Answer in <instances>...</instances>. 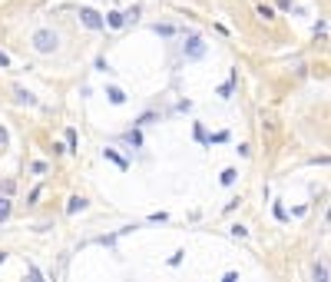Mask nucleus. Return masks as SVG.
<instances>
[{
	"instance_id": "nucleus-11",
	"label": "nucleus",
	"mask_w": 331,
	"mask_h": 282,
	"mask_svg": "<svg viewBox=\"0 0 331 282\" xmlns=\"http://www.w3.org/2000/svg\"><path fill=\"white\" fill-rule=\"evenodd\" d=\"M66 146H70V150H76V129H66Z\"/></svg>"
},
{
	"instance_id": "nucleus-3",
	"label": "nucleus",
	"mask_w": 331,
	"mask_h": 282,
	"mask_svg": "<svg viewBox=\"0 0 331 282\" xmlns=\"http://www.w3.org/2000/svg\"><path fill=\"white\" fill-rule=\"evenodd\" d=\"M202 53H205L202 40H199V37H189V43H186V56H202Z\"/></svg>"
},
{
	"instance_id": "nucleus-9",
	"label": "nucleus",
	"mask_w": 331,
	"mask_h": 282,
	"mask_svg": "<svg viewBox=\"0 0 331 282\" xmlns=\"http://www.w3.org/2000/svg\"><path fill=\"white\" fill-rule=\"evenodd\" d=\"M106 156H110V160H113V163H116V166H119V169H126V160H123V156H116V153H113V150H106Z\"/></svg>"
},
{
	"instance_id": "nucleus-18",
	"label": "nucleus",
	"mask_w": 331,
	"mask_h": 282,
	"mask_svg": "<svg viewBox=\"0 0 331 282\" xmlns=\"http://www.w3.org/2000/svg\"><path fill=\"white\" fill-rule=\"evenodd\" d=\"M0 262H4V252H0Z\"/></svg>"
},
{
	"instance_id": "nucleus-13",
	"label": "nucleus",
	"mask_w": 331,
	"mask_h": 282,
	"mask_svg": "<svg viewBox=\"0 0 331 282\" xmlns=\"http://www.w3.org/2000/svg\"><path fill=\"white\" fill-rule=\"evenodd\" d=\"M30 279H33V282H43V275H40V269L33 266V262H30Z\"/></svg>"
},
{
	"instance_id": "nucleus-10",
	"label": "nucleus",
	"mask_w": 331,
	"mask_h": 282,
	"mask_svg": "<svg viewBox=\"0 0 331 282\" xmlns=\"http://www.w3.org/2000/svg\"><path fill=\"white\" fill-rule=\"evenodd\" d=\"M222 183H225V186L235 183V169H225V173H222Z\"/></svg>"
},
{
	"instance_id": "nucleus-1",
	"label": "nucleus",
	"mask_w": 331,
	"mask_h": 282,
	"mask_svg": "<svg viewBox=\"0 0 331 282\" xmlns=\"http://www.w3.org/2000/svg\"><path fill=\"white\" fill-rule=\"evenodd\" d=\"M56 43H60V40H56V33H53V30H47V27L33 33V47H37L40 53H53Z\"/></svg>"
},
{
	"instance_id": "nucleus-14",
	"label": "nucleus",
	"mask_w": 331,
	"mask_h": 282,
	"mask_svg": "<svg viewBox=\"0 0 331 282\" xmlns=\"http://www.w3.org/2000/svg\"><path fill=\"white\" fill-rule=\"evenodd\" d=\"M123 17H126V24H129V20H136V17H139V7H133V10H126V14H123Z\"/></svg>"
},
{
	"instance_id": "nucleus-2",
	"label": "nucleus",
	"mask_w": 331,
	"mask_h": 282,
	"mask_svg": "<svg viewBox=\"0 0 331 282\" xmlns=\"http://www.w3.org/2000/svg\"><path fill=\"white\" fill-rule=\"evenodd\" d=\"M79 20H83V27H90V30H103V27H106V24H103V17L96 14V10H90V7L79 10Z\"/></svg>"
},
{
	"instance_id": "nucleus-7",
	"label": "nucleus",
	"mask_w": 331,
	"mask_h": 282,
	"mask_svg": "<svg viewBox=\"0 0 331 282\" xmlns=\"http://www.w3.org/2000/svg\"><path fill=\"white\" fill-rule=\"evenodd\" d=\"M110 100H113V103H123V100H126V93H123L119 87H110Z\"/></svg>"
},
{
	"instance_id": "nucleus-12",
	"label": "nucleus",
	"mask_w": 331,
	"mask_h": 282,
	"mask_svg": "<svg viewBox=\"0 0 331 282\" xmlns=\"http://www.w3.org/2000/svg\"><path fill=\"white\" fill-rule=\"evenodd\" d=\"M156 33H162V37H169V33H173V27H169V24H156Z\"/></svg>"
},
{
	"instance_id": "nucleus-4",
	"label": "nucleus",
	"mask_w": 331,
	"mask_h": 282,
	"mask_svg": "<svg viewBox=\"0 0 331 282\" xmlns=\"http://www.w3.org/2000/svg\"><path fill=\"white\" fill-rule=\"evenodd\" d=\"M103 24H110V27H123V24H126V17L119 14V10H113V14H106V20H103Z\"/></svg>"
},
{
	"instance_id": "nucleus-15",
	"label": "nucleus",
	"mask_w": 331,
	"mask_h": 282,
	"mask_svg": "<svg viewBox=\"0 0 331 282\" xmlns=\"http://www.w3.org/2000/svg\"><path fill=\"white\" fill-rule=\"evenodd\" d=\"M222 282H238V275L235 272H225V275H222Z\"/></svg>"
},
{
	"instance_id": "nucleus-17",
	"label": "nucleus",
	"mask_w": 331,
	"mask_h": 282,
	"mask_svg": "<svg viewBox=\"0 0 331 282\" xmlns=\"http://www.w3.org/2000/svg\"><path fill=\"white\" fill-rule=\"evenodd\" d=\"M0 66H10V56L4 53V50H0Z\"/></svg>"
},
{
	"instance_id": "nucleus-6",
	"label": "nucleus",
	"mask_w": 331,
	"mask_h": 282,
	"mask_svg": "<svg viewBox=\"0 0 331 282\" xmlns=\"http://www.w3.org/2000/svg\"><path fill=\"white\" fill-rule=\"evenodd\" d=\"M7 216H10V199H7V196H0V223H4Z\"/></svg>"
},
{
	"instance_id": "nucleus-16",
	"label": "nucleus",
	"mask_w": 331,
	"mask_h": 282,
	"mask_svg": "<svg viewBox=\"0 0 331 282\" xmlns=\"http://www.w3.org/2000/svg\"><path fill=\"white\" fill-rule=\"evenodd\" d=\"M7 139H10V136H7V129L0 126V146H7Z\"/></svg>"
},
{
	"instance_id": "nucleus-8",
	"label": "nucleus",
	"mask_w": 331,
	"mask_h": 282,
	"mask_svg": "<svg viewBox=\"0 0 331 282\" xmlns=\"http://www.w3.org/2000/svg\"><path fill=\"white\" fill-rule=\"evenodd\" d=\"M17 100H20V103H30V106H33V103H37V100H33V97H30V93H27V90H17Z\"/></svg>"
},
{
	"instance_id": "nucleus-5",
	"label": "nucleus",
	"mask_w": 331,
	"mask_h": 282,
	"mask_svg": "<svg viewBox=\"0 0 331 282\" xmlns=\"http://www.w3.org/2000/svg\"><path fill=\"white\" fill-rule=\"evenodd\" d=\"M79 209H87V199H83V196H73V199H70V206H66V213L73 216V213H79Z\"/></svg>"
}]
</instances>
